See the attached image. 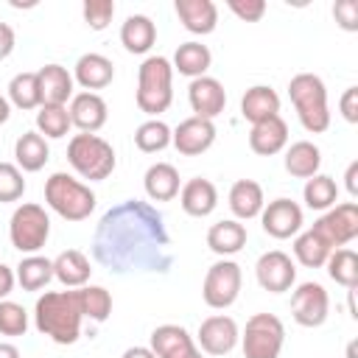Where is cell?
<instances>
[{
	"instance_id": "21",
	"label": "cell",
	"mask_w": 358,
	"mask_h": 358,
	"mask_svg": "<svg viewBox=\"0 0 358 358\" xmlns=\"http://www.w3.org/2000/svg\"><path fill=\"white\" fill-rule=\"evenodd\" d=\"M182 25L190 31V34H213L215 31V22H218V8L213 0H176L173 3Z\"/></svg>"
},
{
	"instance_id": "22",
	"label": "cell",
	"mask_w": 358,
	"mask_h": 358,
	"mask_svg": "<svg viewBox=\"0 0 358 358\" xmlns=\"http://www.w3.org/2000/svg\"><path fill=\"white\" fill-rule=\"evenodd\" d=\"M277 112H280V95H277L271 87H266V84L249 87V90L243 92V98H241V115H243L252 126L260 123V120L274 117Z\"/></svg>"
},
{
	"instance_id": "40",
	"label": "cell",
	"mask_w": 358,
	"mask_h": 358,
	"mask_svg": "<svg viewBox=\"0 0 358 358\" xmlns=\"http://www.w3.org/2000/svg\"><path fill=\"white\" fill-rule=\"evenodd\" d=\"M81 294V310L84 316H90L92 322H106L112 313V294L101 285H84L78 288Z\"/></svg>"
},
{
	"instance_id": "39",
	"label": "cell",
	"mask_w": 358,
	"mask_h": 358,
	"mask_svg": "<svg viewBox=\"0 0 358 358\" xmlns=\"http://www.w3.org/2000/svg\"><path fill=\"white\" fill-rule=\"evenodd\" d=\"M70 126L73 123H70L67 106H59V103H42L39 106V112H36V129L45 137H64Z\"/></svg>"
},
{
	"instance_id": "17",
	"label": "cell",
	"mask_w": 358,
	"mask_h": 358,
	"mask_svg": "<svg viewBox=\"0 0 358 358\" xmlns=\"http://www.w3.org/2000/svg\"><path fill=\"white\" fill-rule=\"evenodd\" d=\"M151 352L157 358H201L190 333L179 324H159L151 333Z\"/></svg>"
},
{
	"instance_id": "42",
	"label": "cell",
	"mask_w": 358,
	"mask_h": 358,
	"mask_svg": "<svg viewBox=\"0 0 358 358\" xmlns=\"http://www.w3.org/2000/svg\"><path fill=\"white\" fill-rule=\"evenodd\" d=\"M25 193L22 171L11 162H0V201H17Z\"/></svg>"
},
{
	"instance_id": "10",
	"label": "cell",
	"mask_w": 358,
	"mask_h": 358,
	"mask_svg": "<svg viewBox=\"0 0 358 358\" xmlns=\"http://www.w3.org/2000/svg\"><path fill=\"white\" fill-rule=\"evenodd\" d=\"M313 232H316L330 249H341L344 243H350L352 238H358V204H355V201L336 204L333 210H327V213L313 224Z\"/></svg>"
},
{
	"instance_id": "3",
	"label": "cell",
	"mask_w": 358,
	"mask_h": 358,
	"mask_svg": "<svg viewBox=\"0 0 358 358\" xmlns=\"http://www.w3.org/2000/svg\"><path fill=\"white\" fill-rule=\"evenodd\" d=\"M291 103L299 115V123L310 134H322L330 126V109H327V90L324 81L313 73H299L288 84Z\"/></svg>"
},
{
	"instance_id": "48",
	"label": "cell",
	"mask_w": 358,
	"mask_h": 358,
	"mask_svg": "<svg viewBox=\"0 0 358 358\" xmlns=\"http://www.w3.org/2000/svg\"><path fill=\"white\" fill-rule=\"evenodd\" d=\"M14 271L8 268V266H3L0 263V299H6L8 294H11V288H14Z\"/></svg>"
},
{
	"instance_id": "20",
	"label": "cell",
	"mask_w": 358,
	"mask_h": 358,
	"mask_svg": "<svg viewBox=\"0 0 358 358\" xmlns=\"http://www.w3.org/2000/svg\"><path fill=\"white\" fill-rule=\"evenodd\" d=\"M179 204H182V210H185L187 215L204 218V215H210V213L215 210V204H218V190H215V185H213L210 179L196 176V179L185 182V187H182V193H179Z\"/></svg>"
},
{
	"instance_id": "34",
	"label": "cell",
	"mask_w": 358,
	"mask_h": 358,
	"mask_svg": "<svg viewBox=\"0 0 358 358\" xmlns=\"http://www.w3.org/2000/svg\"><path fill=\"white\" fill-rule=\"evenodd\" d=\"M8 101L17 109H36V106H42V92H39L36 73H17L8 81Z\"/></svg>"
},
{
	"instance_id": "27",
	"label": "cell",
	"mask_w": 358,
	"mask_h": 358,
	"mask_svg": "<svg viewBox=\"0 0 358 358\" xmlns=\"http://www.w3.org/2000/svg\"><path fill=\"white\" fill-rule=\"evenodd\" d=\"M157 39V25L145 14H131L120 25V42L129 53H148Z\"/></svg>"
},
{
	"instance_id": "50",
	"label": "cell",
	"mask_w": 358,
	"mask_h": 358,
	"mask_svg": "<svg viewBox=\"0 0 358 358\" xmlns=\"http://www.w3.org/2000/svg\"><path fill=\"white\" fill-rule=\"evenodd\" d=\"M120 358H157V355L151 352V347H129Z\"/></svg>"
},
{
	"instance_id": "49",
	"label": "cell",
	"mask_w": 358,
	"mask_h": 358,
	"mask_svg": "<svg viewBox=\"0 0 358 358\" xmlns=\"http://www.w3.org/2000/svg\"><path fill=\"white\" fill-rule=\"evenodd\" d=\"M344 179H347V190H350V196H358V162H350Z\"/></svg>"
},
{
	"instance_id": "47",
	"label": "cell",
	"mask_w": 358,
	"mask_h": 358,
	"mask_svg": "<svg viewBox=\"0 0 358 358\" xmlns=\"http://www.w3.org/2000/svg\"><path fill=\"white\" fill-rule=\"evenodd\" d=\"M11 50H14V31H11V25L0 22V62L8 59Z\"/></svg>"
},
{
	"instance_id": "16",
	"label": "cell",
	"mask_w": 358,
	"mask_h": 358,
	"mask_svg": "<svg viewBox=\"0 0 358 358\" xmlns=\"http://www.w3.org/2000/svg\"><path fill=\"white\" fill-rule=\"evenodd\" d=\"M238 324L232 316H210L199 324V344L207 355H227L238 344Z\"/></svg>"
},
{
	"instance_id": "29",
	"label": "cell",
	"mask_w": 358,
	"mask_h": 358,
	"mask_svg": "<svg viewBox=\"0 0 358 358\" xmlns=\"http://www.w3.org/2000/svg\"><path fill=\"white\" fill-rule=\"evenodd\" d=\"M207 246L221 257L235 255V252H241L246 246V227L241 221H232V218L229 221H218L207 232Z\"/></svg>"
},
{
	"instance_id": "25",
	"label": "cell",
	"mask_w": 358,
	"mask_h": 358,
	"mask_svg": "<svg viewBox=\"0 0 358 358\" xmlns=\"http://www.w3.org/2000/svg\"><path fill=\"white\" fill-rule=\"evenodd\" d=\"M92 268H90V257L78 249H67L53 260V277L64 285V288H81L87 285Z\"/></svg>"
},
{
	"instance_id": "37",
	"label": "cell",
	"mask_w": 358,
	"mask_h": 358,
	"mask_svg": "<svg viewBox=\"0 0 358 358\" xmlns=\"http://www.w3.org/2000/svg\"><path fill=\"white\" fill-rule=\"evenodd\" d=\"M302 196H305V204H308L310 210H327V207L336 204L338 187H336V182H333L330 176L316 173V176H310V179L305 182Z\"/></svg>"
},
{
	"instance_id": "18",
	"label": "cell",
	"mask_w": 358,
	"mask_h": 358,
	"mask_svg": "<svg viewBox=\"0 0 358 358\" xmlns=\"http://www.w3.org/2000/svg\"><path fill=\"white\" fill-rule=\"evenodd\" d=\"M70 123L78 126L81 134H92L106 123V101L98 92H78L70 101Z\"/></svg>"
},
{
	"instance_id": "36",
	"label": "cell",
	"mask_w": 358,
	"mask_h": 358,
	"mask_svg": "<svg viewBox=\"0 0 358 358\" xmlns=\"http://www.w3.org/2000/svg\"><path fill=\"white\" fill-rule=\"evenodd\" d=\"M330 252H333V249H330L313 229L302 232V235L294 241V255H296V260H299L302 266H308V268H319V266H324L327 257H330Z\"/></svg>"
},
{
	"instance_id": "44",
	"label": "cell",
	"mask_w": 358,
	"mask_h": 358,
	"mask_svg": "<svg viewBox=\"0 0 358 358\" xmlns=\"http://www.w3.org/2000/svg\"><path fill=\"white\" fill-rule=\"evenodd\" d=\"M227 6L243 22H257L266 14V3L263 0H227Z\"/></svg>"
},
{
	"instance_id": "6",
	"label": "cell",
	"mask_w": 358,
	"mask_h": 358,
	"mask_svg": "<svg viewBox=\"0 0 358 358\" xmlns=\"http://www.w3.org/2000/svg\"><path fill=\"white\" fill-rule=\"evenodd\" d=\"M67 162L90 182H101L115 171V148L98 134H76L67 145Z\"/></svg>"
},
{
	"instance_id": "1",
	"label": "cell",
	"mask_w": 358,
	"mask_h": 358,
	"mask_svg": "<svg viewBox=\"0 0 358 358\" xmlns=\"http://www.w3.org/2000/svg\"><path fill=\"white\" fill-rule=\"evenodd\" d=\"M92 257L112 274L168 271L173 252L162 213L137 199L109 207L95 224Z\"/></svg>"
},
{
	"instance_id": "33",
	"label": "cell",
	"mask_w": 358,
	"mask_h": 358,
	"mask_svg": "<svg viewBox=\"0 0 358 358\" xmlns=\"http://www.w3.org/2000/svg\"><path fill=\"white\" fill-rule=\"evenodd\" d=\"M14 277L25 291H39L53 280V260L39 257V255H28L20 260Z\"/></svg>"
},
{
	"instance_id": "5",
	"label": "cell",
	"mask_w": 358,
	"mask_h": 358,
	"mask_svg": "<svg viewBox=\"0 0 358 358\" xmlns=\"http://www.w3.org/2000/svg\"><path fill=\"white\" fill-rule=\"evenodd\" d=\"M45 201L64 221H84L95 210V193L64 171L50 173L45 182Z\"/></svg>"
},
{
	"instance_id": "41",
	"label": "cell",
	"mask_w": 358,
	"mask_h": 358,
	"mask_svg": "<svg viewBox=\"0 0 358 358\" xmlns=\"http://www.w3.org/2000/svg\"><path fill=\"white\" fill-rule=\"evenodd\" d=\"M25 330H28L25 308L11 299H0V333L3 336H25Z\"/></svg>"
},
{
	"instance_id": "15",
	"label": "cell",
	"mask_w": 358,
	"mask_h": 358,
	"mask_svg": "<svg viewBox=\"0 0 358 358\" xmlns=\"http://www.w3.org/2000/svg\"><path fill=\"white\" fill-rule=\"evenodd\" d=\"M187 101H190V109L196 112V117H204V120H213L224 112L227 106V92L221 87L218 78H210V76H201V78H193L190 87H187Z\"/></svg>"
},
{
	"instance_id": "12",
	"label": "cell",
	"mask_w": 358,
	"mask_h": 358,
	"mask_svg": "<svg viewBox=\"0 0 358 358\" xmlns=\"http://www.w3.org/2000/svg\"><path fill=\"white\" fill-rule=\"evenodd\" d=\"M255 274H257V282L263 291H271V294H282L294 285L296 280V268H294V260L280 252V249H271L266 255L257 257V266H255Z\"/></svg>"
},
{
	"instance_id": "9",
	"label": "cell",
	"mask_w": 358,
	"mask_h": 358,
	"mask_svg": "<svg viewBox=\"0 0 358 358\" xmlns=\"http://www.w3.org/2000/svg\"><path fill=\"white\" fill-rule=\"evenodd\" d=\"M241 266L235 260H218L207 268L204 274V285H201V296L210 308L224 310L229 308L238 294H241Z\"/></svg>"
},
{
	"instance_id": "19",
	"label": "cell",
	"mask_w": 358,
	"mask_h": 358,
	"mask_svg": "<svg viewBox=\"0 0 358 358\" xmlns=\"http://www.w3.org/2000/svg\"><path fill=\"white\" fill-rule=\"evenodd\" d=\"M285 143H288V123L280 115L255 123L249 131V148L260 157H271V154L282 151Z\"/></svg>"
},
{
	"instance_id": "32",
	"label": "cell",
	"mask_w": 358,
	"mask_h": 358,
	"mask_svg": "<svg viewBox=\"0 0 358 358\" xmlns=\"http://www.w3.org/2000/svg\"><path fill=\"white\" fill-rule=\"evenodd\" d=\"M210 62H213V56H210L207 45H201V42H185L173 53V70H179L182 76H190V78H201L207 73Z\"/></svg>"
},
{
	"instance_id": "35",
	"label": "cell",
	"mask_w": 358,
	"mask_h": 358,
	"mask_svg": "<svg viewBox=\"0 0 358 358\" xmlns=\"http://www.w3.org/2000/svg\"><path fill=\"white\" fill-rule=\"evenodd\" d=\"M324 266H327L330 280H336L338 285L344 288L358 285V255L352 249H333Z\"/></svg>"
},
{
	"instance_id": "13",
	"label": "cell",
	"mask_w": 358,
	"mask_h": 358,
	"mask_svg": "<svg viewBox=\"0 0 358 358\" xmlns=\"http://www.w3.org/2000/svg\"><path fill=\"white\" fill-rule=\"evenodd\" d=\"M260 221H263V232L277 238V241H285L291 235L299 232L302 227V207L291 199H274L268 201V207L260 210Z\"/></svg>"
},
{
	"instance_id": "11",
	"label": "cell",
	"mask_w": 358,
	"mask_h": 358,
	"mask_svg": "<svg viewBox=\"0 0 358 358\" xmlns=\"http://www.w3.org/2000/svg\"><path fill=\"white\" fill-rule=\"evenodd\" d=\"M327 310H330V296H327L324 285H319V282H302L291 294V316L302 327L324 324L327 322Z\"/></svg>"
},
{
	"instance_id": "51",
	"label": "cell",
	"mask_w": 358,
	"mask_h": 358,
	"mask_svg": "<svg viewBox=\"0 0 358 358\" xmlns=\"http://www.w3.org/2000/svg\"><path fill=\"white\" fill-rule=\"evenodd\" d=\"M0 358H20V350L14 344H3L0 341Z\"/></svg>"
},
{
	"instance_id": "7",
	"label": "cell",
	"mask_w": 358,
	"mask_h": 358,
	"mask_svg": "<svg viewBox=\"0 0 358 358\" xmlns=\"http://www.w3.org/2000/svg\"><path fill=\"white\" fill-rule=\"evenodd\" d=\"M48 235H50V218H48L45 207H39V204H20L11 213L8 238H11V246L17 252H25V255L39 252L45 246Z\"/></svg>"
},
{
	"instance_id": "24",
	"label": "cell",
	"mask_w": 358,
	"mask_h": 358,
	"mask_svg": "<svg viewBox=\"0 0 358 358\" xmlns=\"http://www.w3.org/2000/svg\"><path fill=\"white\" fill-rule=\"evenodd\" d=\"M36 78H39L42 103H59V106H64L67 98L73 95V76L62 64H45L36 73Z\"/></svg>"
},
{
	"instance_id": "4",
	"label": "cell",
	"mask_w": 358,
	"mask_h": 358,
	"mask_svg": "<svg viewBox=\"0 0 358 358\" xmlns=\"http://www.w3.org/2000/svg\"><path fill=\"white\" fill-rule=\"evenodd\" d=\"M173 101V67L165 56H148L137 70V106L145 115H159Z\"/></svg>"
},
{
	"instance_id": "26",
	"label": "cell",
	"mask_w": 358,
	"mask_h": 358,
	"mask_svg": "<svg viewBox=\"0 0 358 358\" xmlns=\"http://www.w3.org/2000/svg\"><path fill=\"white\" fill-rule=\"evenodd\" d=\"M263 187L255 179H238L229 190V210L235 213V218L249 221L255 215H260L263 210Z\"/></svg>"
},
{
	"instance_id": "46",
	"label": "cell",
	"mask_w": 358,
	"mask_h": 358,
	"mask_svg": "<svg viewBox=\"0 0 358 358\" xmlns=\"http://www.w3.org/2000/svg\"><path fill=\"white\" fill-rule=\"evenodd\" d=\"M338 109H341V115H344L347 123H358V87H347L344 90Z\"/></svg>"
},
{
	"instance_id": "43",
	"label": "cell",
	"mask_w": 358,
	"mask_h": 358,
	"mask_svg": "<svg viewBox=\"0 0 358 358\" xmlns=\"http://www.w3.org/2000/svg\"><path fill=\"white\" fill-rule=\"evenodd\" d=\"M115 17V3L112 0H87L84 3V20L92 31H103Z\"/></svg>"
},
{
	"instance_id": "38",
	"label": "cell",
	"mask_w": 358,
	"mask_h": 358,
	"mask_svg": "<svg viewBox=\"0 0 358 358\" xmlns=\"http://www.w3.org/2000/svg\"><path fill=\"white\" fill-rule=\"evenodd\" d=\"M134 143H137L140 151H145V154H157V151L168 148V143H171V129H168L162 120L151 117V120H145V123L137 126V131H134Z\"/></svg>"
},
{
	"instance_id": "28",
	"label": "cell",
	"mask_w": 358,
	"mask_h": 358,
	"mask_svg": "<svg viewBox=\"0 0 358 358\" xmlns=\"http://www.w3.org/2000/svg\"><path fill=\"white\" fill-rule=\"evenodd\" d=\"M143 185L151 201H171L179 193V171L171 162H157L145 171Z\"/></svg>"
},
{
	"instance_id": "8",
	"label": "cell",
	"mask_w": 358,
	"mask_h": 358,
	"mask_svg": "<svg viewBox=\"0 0 358 358\" xmlns=\"http://www.w3.org/2000/svg\"><path fill=\"white\" fill-rule=\"evenodd\" d=\"M241 338L246 358H277L285 341V327L274 313H255L249 316Z\"/></svg>"
},
{
	"instance_id": "30",
	"label": "cell",
	"mask_w": 358,
	"mask_h": 358,
	"mask_svg": "<svg viewBox=\"0 0 358 358\" xmlns=\"http://www.w3.org/2000/svg\"><path fill=\"white\" fill-rule=\"evenodd\" d=\"M14 157H17V165L28 173H36L45 168V162L50 159V148L45 143V137L39 131H25L17 143H14Z\"/></svg>"
},
{
	"instance_id": "23",
	"label": "cell",
	"mask_w": 358,
	"mask_h": 358,
	"mask_svg": "<svg viewBox=\"0 0 358 358\" xmlns=\"http://www.w3.org/2000/svg\"><path fill=\"white\" fill-rule=\"evenodd\" d=\"M115 78V67L106 56L101 53H84L76 62V81L90 92V90H103Z\"/></svg>"
},
{
	"instance_id": "14",
	"label": "cell",
	"mask_w": 358,
	"mask_h": 358,
	"mask_svg": "<svg viewBox=\"0 0 358 358\" xmlns=\"http://www.w3.org/2000/svg\"><path fill=\"white\" fill-rule=\"evenodd\" d=\"M171 143L176 145L179 154L199 157V154H204L215 143V126H213V120H204V117H196L193 115V117L182 120L171 131Z\"/></svg>"
},
{
	"instance_id": "52",
	"label": "cell",
	"mask_w": 358,
	"mask_h": 358,
	"mask_svg": "<svg viewBox=\"0 0 358 358\" xmlns=\"http://www.w3.org/2000/svg\"><path fill=\"white\" fill-rule=\"evenodd\" d=\"M8 115H11V106H8V101L0 95V123H6V120H8Z\"/></svg>"
},
{
	"instance_id": "31",
	"label": "cell",
	"mask_w": 358,
	"mask_h": 358,
	"mask_svg": "<svg viewBox=\"0 0 358 358\" xmlns=\"http://www.w3.org/2000/svg\"><path fill=\"white\" fill-rule=\"evenodd\" d=\"M319 165H322V154L313 143L308 140H299L294 143L288 151H285V171L296 179H310L319 173Z\"/></svg>"
},
{
	"instance_id": "2",
	"label": "cell",
	"mask_w": 358,
	"mask_h": 358,
	"mask_svg": "<svg viewBox=\"0 0 358 358\" xmlns=\"http://www.w3.org/2000/svg\"><path fill=\"white\" fill-rule=\"evenodd\" d=\"M81 294L78 291H45L36 299L34 322L36 330L56 344H76L81 336Z\"/></svg>"
},
{
	"instance_id": "45",
	"label": "cell",
	"mask_w": 358,
	"mask_h": 358,
	"mask_svg": "<svg viewBox=\"0 0 358 358\" xmlns=\"http://www.w3.org/2000/svg\"><path fill=\"white\" fill-rule=\"evenodd\" d=\"M333 17L344 31H358V3L355 0H336Z\"/></svg>"
}]
</instances>
